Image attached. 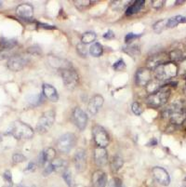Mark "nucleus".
I'll return each mask as SVG.
<instances>
[{"instance_id":"a878e982","label":"nucleus","mask_w":186,"mask_h":187,"mask_svg":"<svg viewBox=\"0 0 186 187\" xmlns=\"http://www.w3.org/2000/svg\"><path fill=\"white\" fill-rule=\"evenodd\" d=\"M17 42L13 39H8V38H0V47L4 50H11L16 46Z\"/></svg>"},{"instance_id":"b1692460","label":"nucleus","mask_w":186,"mask_h":187,"mask_svg":"<svg viewBox=\"0 0 186 187\" xmlns=\"http://www.w3.org/2000/svg\"><path fill=\"white\" fill-rule=\"evenodd\" d=\"M123 50L128 53L129 55L132 56V57H136V56L140 55L141 51H140V48L138 46H135V45H130V46H127V47H124L123 48Z\"/></svg>"},{"instance_id":"39448f33","label":"nucleus","mask_w":186,"mask_h":187,"mask_svg":"<svg viewBox=\"0 0 186 187\" xmlns=\"http://www.w3.org/2000/svg\"><path fill=\"white\" fill-rule=\"evenodd\" d=\"M92 134L96 144L99 147L105 148L109 144V136L102 127L99 125L94 126L92 128Z\"/></svg>"},{"instance_id":"9d476101","label":"nucleus","mask_w":186,"mask_h":187,"mask_svg":"<svg viewBox=\"0 0 186 187\" xmlns=\"http://www.w3.org/2000/svg\"><path fill=\"white\" fill-rule=\"evenodd\" d=\"M151 81V72L148 68H140L136 73V82L139 86H147Z\"/></svg>"},{"instance_id":"7c9ffc66","label":"nucleus","mask_w":186,"mask_h":187,"mask_svg":"<svg viewBox=\"0 0 186 187\" xmlns=\"http://www.w3.org/2000/svg\"><path fill=\"white\" fill-rule=\"evenodd\" d=\"M76 49H77L78 54H79L80 56H82V57H86L87 54V47H86L85 44H83V43L78 44L77 47H76Z\"/></svg>"},{"instance_id":"f704fd0d","label":"nucleus","mask_w":186,"mask_h":187,"mask_svg":"<svg viewBox=\"0 0 186 187\" xmlns=\"http://www.w3.org/2000/svg\"><path fill=\"white\" fill-rule=\"evenodd\" d=\"M12 159L15 163H22L26 160V157L23 154H14L12 156Z\"/></svg>"},{"instance_id":"a18cd8bd","label":"nucleus","mask_w":186,"mask_h":187,"mask_svg":"<svg viewBox=\"0 0 186 187\" xmlns=\"http://www.w3.org/2000/svg\"><path fill=\"white\" fill-rule=\"evenodd\" d=\"M151 144H156V142H155V140H154V142L151 141V143H149V145H151Z\"/></svg>"},{"instance_id":"473e14b6","label":"nucleus","mask_w":186,"mask_h":187,"mask_svg":"<svg viewBox=\"0 0 186 187\" xmlns=\"http://www.w3.org/2000/svg\"><path fill=\"white\" fill-rule=\"evenodd\" d=\"M140 36H141V35H136V34H133V33L128 34V35H126V37H125V42H126V43H128V44H130V43H131L132 41H134L135 39L139 38Z\"/></svg>"},{"instance_id":"72a5a7b5","label":"nucleus","mask_w":186,"mask_h":187,"mask_svg":"<svg viewBox=\"0 0 186 187\" xmlns=\"http://www.w3.org/2000/svg\"><path fill=\"white\" fill-rule=\"evenodd\" d=\"M132 112L137 115V116H139L142 114V108L141 106V104H139V102H133V104H132Z\"/></svg>"},{"instance_id":"aec40b11","label":"nucleus","mask_w":186,"mask_h":187,"mask_svg":"<svg viewBox=\"0 0 186 187\" xmlns=\"http://www.w3.org/2000/svg\"><path fill=\"white\" fill-rule=\"evenodd\" d=\"M51 165L53 167V170L55 171H61L66 170V167H67V162L62 158H55V159L51 162Z\"/></svg>"},{"instance_id":"ddd939ff","label":"nucleus","mask_w":186,"mask_h":187,"mask_svg":"<svg viewBox=\"0 0 186 187\" xmlns=\"http://www.w3.org/2000/svg\"><path fill=\"white\" fill-rule=\"evenodd\" d=\"M75 166L77 171H83L86 169L87 165V158H86V152L83 149H78L75 154L74 157Z\"/></svg>"},{"instance_id":"37998d69","label":"nucleus","mask_w":186,"mask_h":187,"mask_svg":"<svg viewBox=\"0 0 186 187\" xmlns=\"http://www.w3.org/2000/svg\"><path fill=\"white\" fill-rule=\"evenodd\" d=\"M35 170V164L34 162H30V163L28 164L27 167L25 169V171H27V172H32Z\"/></svg>"},{"instance_id":"c9c22d12","label":"nucleus","mask_w":186,"mask_h":187,"mask_svg":"<svg viewBox=\"0 0 186 187\" xmlns=\"http://www.w3.org/2000/svg\"><path fill=\"white\" fill-rule=\"evenodd\" d=\"M126 67V64H125V62L123 60H119L118 62H116L114 64V68L117 71H121L123 70L124 68Z\"/></svg>"},{"instance_id":"2f4dec72","label":"nucleus","mask_w":186,"mask_h":187,"mask_svg":"<svg viewBox=\"0 0 186 187\" xmlns=\"http://www.w3.org/2000/svg\"><path fill=\"white\" fill-rule=\"evenodd\" d=\"M108 187H123L122 181L118 178H113L109 181Z\"/></svg>"},{"instance_id":"f257e3e1","label":"nucleus","mask_w":186,"mask_h":187,"mask_svg":"<svg viewBox=\"0 0 186 187\" xmlns=\"http://www.w3.org/2000/svg\"><path fill=\"white\" fill-rule=\"evenodd\" d=\"M11 133L19 140H28L31 139L34 135L32 128L22 121H16L12 124Z\"/></svg>"},{"instance_id":"58836bf2","label":"nucleus","mask_w":186,"mask_h":187,"mask_svg":"<svg viewBox=\"0 0 186 187\" xmlns=\"http://www.w3.org/2000/svg\"><path fill=\"white\" fill-rule=\"evenodd\" d=\"M164 3H165V1H163V0H161V1L160 0H154V1L152 2V6L154 8H160L163 7Z\"/></svg>"},{"instance_id":"412c9836","label":"nucleus","mask_w":186,"mask_h":187,"mask_svg":"<svg viewBox=\"0 0 186 187\" xmlns=\"http://www.w3.org/2000/svg\"><path fill=\"white\" fill-rule=\"evenodd\" d=\"M143 4H144V1H136V2H134L133 5H131L128 8V9L126 11V14L128 16H130V15H133V14L138 13L141 11V8H142Z\"/></svg>"},{"instance_id":"4468645a","label":"nucleus","mask_w":186,"mask_h":187,"mask_svg":"<svg viewBox=\"0 0 186 187\" xmlns=\"http://www.w3.org/2000/svg\"><path fill=\"white\" fill-rule=\"evenodd\" d=\"M26 60L20 56H14V57H11V59L8 62V67L11 71H20L22 70L25 65H26Z\"/></svg>"},{"instance_id":"f8f14e48","label":"nucleus","mask_w":186,"mask_h":187,"mask_svg":"<svg viewBox=\"0 0 186 187\" xmlns=\"http://www.w3.org/2000/svg\"><path fill=\"white\" fill-rule=\"evenodd\" d=\"M103 102H104V99L102 96L97 94V95H94L90 101H89V105H87V110L90 114L92 115H95L97 114L99 110L102 107L103 105Z\"/></svg>"},{"instance_id":"c756f323","label":"nucleus","mask_w":186,"mask_h":187,"mask_svg":"<svg viewBox=\"0 0 186 187\" xmlns=\"http://www.w3.org/2000/svg\"><path fill=\"white\" fill-rule=\"evenodd\" d=\"M28 100H29V101H30V104H35V105H37V104H40L41 101H43V97H42V95H39V94H37V95H32V96L29 97ZM41 104H42V102H41Z\"/></svg>"},{"instance_id":"9b49d317","label":"nucleus","mask_w":186,"mask_h":187,"mask_svg":"<svg viewBox=\"0 0 186 187\" xmlns=\"http://www.w3.org/2000/svg\"><path fill=\"white\" fill-rule=\"evenodd\" d=\"M94 159L97 166L103 167L108 162V153L106 149L102 147H96L94 150Z\"/></svg>"},{"instance_id":"393cba45","label":"nucleus","mask_w":186,"mask_h":187,"mask_svg":"<svg viewBox=\"0 0 186 187\" xmlns=\"http://www.w3.org/2000/svg\"><path fill=\"white\" fill-rule=\"evenodd\" d=\"M102 50H103L102 46L100 43H97V42L91 45L90 48V52L94 57H99V56H101L102 54Z\"/></svg>"},{"instance_id":"dca6fc26","label":"nucleus","mask_w":186,"mask_h":187,"mask_svg":"<svg viewBox=\"0 0 186 187\" xmlns=\"http://www.w3.org/2000/svg\"><path fill=\"white\" fill-rule=\"evenodd\" d=\"M16 13L23 19H30L34 15V8L29 4L20 5L16 9Z\"/></svg>"},{"instance_id":"c85d7f7f","label":"nucleus","mask_w":186,"mask_h":187,"mask_svg":"<svg viewBox=\"0 0 186 187\" xmlns=\"http://www.w3.org/2000/svg\"><path fill=\"white\" fill-rule=\"evenodd\" d=\"M63 180L65 181V182L67 183V185L69 186V187H72L73 186V178H72V173L68 170H66L64 172H63Z\"/></svg>"},{"instance_id":"bb28decb","label":"nucleus","mask_w":186,"mask_h":187,"mask_svg":"<svg viewBox=\"0 0 186 187\" xmlns=\"http://www.w3.org/2000/svg\"><path fill=\"white\" fill-rule=\"evenodd\" d=\"M97 38V35L92 33V32H87L85 34H83L82 37H81V41L83 44L87 45V44H90L93 41H95Z\"/></svg>"},{"instance_id":"4c0bfd02","label":"nucleus","mask_w":186,"mask_h":187,"mask_svg":"<svg viewBox=\"0 0 186 187\" xmlns=\"http://www.w3.org/2000/svg\"><path fill=\"white\" fill-rule=\"evenodd\" d=\"M91 2L89 1V0H78V1H75V4L77 5V7H87V6H89Z\"/></svg>"},{"instance_id":"f03ea898","label":"nucleus","mask_w":186,"mask_h":187,"mask_svg":"<svg viewBox=\"0 0 186 187\" xmlns=\"http://www.w3.org/2000/svg\"><path fill=\"white\" fill-rule=\"evenodd\" d=\"M169 95H170L169 89L163 88L152 93L150 96H148L146 101L152 107H159L167 102V101L169 98Z\"/></svg>"},{"instance_id":"1a4fd4ad","label":"nucleus","mask_w":186,"mask_h":187,"mask_svg":"<svg viewBox=\"0 0 186 187\" xmlns=\"http://www.w3.org/2000/svg\"><path fill=\"white\" fill-rule=\"evenodd\" d=\"M73 121L77 128L83 130L87 124V116L81 108L76 107L73 112Z\"/></svg>"},{"instance_id":"f3484780","label":"nucleus","mask_w":186,"mask_h":187,"mask_svg":"<svg viewBox=\"0 0 186 187\" xmlns=\"http://www.w3.org/2000/svg\"><path fill=\"white\" fill-rule=\"evenodd\" d=\"M43 93L48 100L52 101H57L59 99L58 92L55 89V88L51 85H48V84H44L43 85Z\"/></svg>"},{"instance_id":"cd10ccee","label":"nucleus","mask_w":186,"mask_h":187,"mask_svg":"<svg viewBox=\"0 0 186 187\" xmlns=\"http://www.w3.org/2000/svg\"><path fill=\"white\" fill-rule=\"evenodd\" d=\"M167 21L168 20H160L157 21L154 25H153V29L156 33H161L164 29L167 28Z\"/></svg>"},{"instance_id":"79ce46f5","label":"nucleus","mask_w":186,"mask_h":187,"mask_svg":"<svg viewBox=\"0 0 186 187\" xmlns=\"http://www.w3.org/2000/svg\"><path fill=\"white\" fill-rule=\"evenodd\" d=\"M3 177H4V179L7 182H12V180H11V171H9V170L5 171L4 174H3Z\"/></svg>"},{"instance_id":"5701e85b","label":"nucleus","mask_w":186,"mask_h":187,"mask_svg":"<svg viewBox=\"0 0 186 187\" xmlns=\"http://www.w3.org/2000/svg\"><path fill=\"white\" fill-rule=\"evenodd\" d=\"M124 161L120 156H114L113 159L111 161V170L113 171H117L118 170L121 169V167L123 166Z\"/></svg>"},{"instance_id":"4be33fe9","label":"nucleus","mask_w":186,"mask_h":187,"mask_svg":"<svg viewBox=\"0 0 186 187\" xmlns=\"http://www.w3.org/2000/svg\"><path fill=\"white\" fill-rule=\"evenodd\" d=\"M43 154V156H44V159L45 161H48V162H50V161H53L55 159V156H56V151H55V149L52 148V147H48L47 148L46 150H44L42 152Z\"/></svg>"},{"instance_id":"e433bc0d","label":"nucleus","mask_w":186,"mask_h":187,"mask_svg":"<svg viewBox=\"0 0 186 187\" xmlns=\"http://www.w3.org/2000/svg\"><path fill=\"white\" fill-rule=\"evenodd\" d=\"M28 52L32 53V54H40L41 53V49L39 48L38 46H33V47H30V48L28 49Z\"/></svg>"},{"instance_id":"49530a36","label":"nucleus","mask_w":186,"mask_h":187,"mask_svg":"<svg viewBox=\"0 0 186 187\" xmlns=\"http://www.w3.org/2000/svg\"><path fill=\"white\" fill-rule=\"evenodd\" d=\"M1 6H2V3H1V2H0V7H1Z\"/></svg>"},{"instance_id":"0eeeda50","label":"nucleus","mask_w":186,"mask_h":187,"mask_svg":"<svg viewBox=\"0 0 186 187\" xmlns=\"http://www.w3.org/2000/svg\"><path fill=\"white\" fill-rule=\"evenodd\" d=\"M177 67L172 63L168 64H161L155 68V74L156 77L159 80H166L176 74Z\"/></svg>"},{"instance_id":"7ed1b4c3","label":"nucleus","mask_w":186,"mask_h":187,"mask_svg":"<svg viewBox=\"0 0 186 187\" xmlns=\"http://www.w3.org/2000/svg\"><path fill=\"white\" fill-rule=\"evenodd\" d=\"M76 143V137L75 134L68 132L62 135L57 142L58 150L62 153H69Z\"/></svg>"},{"instance_id":"a19ab883","label":"nucleus","mask_w":186,"mask_h":187,"mask_svg":"<svg viewBox=\"0 0 186 187\" xmlns=\"http://www.w3.org/2000/svg\"><path fill=\"white\" fill-rule=\"evenodd\" d=\"M103 38H105V39H113V38H114V32L111 31V30H109L108 32H106L103 35Z\"/></svg>"},{"instance_id":"20e7f679","label":"nucleus","mask_w":186,"mask_h":187,"mask_svg":"<svg viewBox=\"0 0 186 187\" xmlns=\"http://www.w3.org/2000/svg\"><path fill=\"white\" fill-rule=\"evenodd\" d=\"M55 116L56 114L54 110H48L45 112L38 120L37 125H36V129L40 133L47 132V130L52 127L55 121Z\"/></svg>"},{"instance_id":"ea45409f","label":"nucleus","mask_w":186,"mask_h":187,"mask_svg":"<svg viewBox=\"0 0 186 187\" xmlns=\"http://www.w3.org/2000/svg\"><path fill=\"white\" fill-rule=\"evenodd\" d=\"M53 170H53V167H52L51 163H50V164H48V165L46 167V169H45V170H44V175H45V176L50 175Z\"/></svg>"},{"instance_id":"a211bd4d","label":"nucleus","mask_w":186,"mask_h":187,"mask_svg":"<svg viewBox=\"0 0 186 187\" xmlns=\"http://www.w3.org/2000/svg\"><path fill=\"white\" fill-rule=\"evenodd\" d=\"M48 62H50V64L52 67H56V68H62V69H67L70 68V63L67 61L58 58V57H50L48 58Z\"/></svg>"},{"instance_id":"6ab92c4d","label":"nucleus","mask_w":186,"mask_h":187,"mask_svg":"<svg viewBox=\"0 0 186 187\" xmlns=\"http://www.w3.org/2000/svg\"><path fill=\"white\" fill-rule=\"evenodd\" d=\"M186 23V18L181 15H177L171 17L170 19L167 21V28H172L177 26L180 23Z\"/></svg>"},{"instance_id":"c03bdc74","label":"nucleus","mask_w":186,"mask_h":187,"mask_svg":"<svg viewBox=\"0 0 186 187\" xmlns=\"http://www.w3.org/2000/svg\"><path fill=\"white\" fill-rule=\"evenodd\" d=\"M40 26L42 28H44V29H55L54 26H51V25H47V24H44V23H41Z\"/></svg>"},{"instance_id":"6e6552de","label":"nucleus","mask_w":186,"mask_h":187,"mask_svg":"<svg viewBox=\"0 0 186 187\" xmlns=\"http://www.w3.org/2000/svg\"><path fill=\"white\" fill-rule=\"evenodd\" d=\"M153 176L159 184L168 186L170 183V177L168 171L161 167H154L152 170Z\"/></svg>"},{"instance_id":"de8ad7c7","label":"nucleus","mask_w":186,"mask_h":187,"mask_svg":"<svg viewBox=\"0 0 186 187\" xmlns=\"http://www.w3.org/2000/svg\"><path fill=\"white\" fill-rule=\"evenodd\" d=\"M181 187H186V185H182Z\"/></svg>"},{"instance_id":"09e8293b","label":"nucleus","mask_w":186,"mask_h":187,"mask_svg":"<svg viewBox=\"0 0 186 187\" xmlns=\"http://www.w3.org/2000/svg\"><path fill=\"white\" fill-rule=\"evenodd\" d=\"M18 187H23V186H18Z\"/></svg>"},{"instance_id":"2eb2a0df","label":"nucleus","mask_w":186,"mask_h":187,"mask_svg":"<svg viewBox=\"0 0 186 187\" xmlns=\"http://www.w3.org/2000/svg\"><path fill=\"white\" fill-rule=\"evenodd\" d=\"M92 183L94 187H105L107 184V176L102 170H97L92 175Z\"/></svg>"},{"instance_id":"423d86ee","label":"nucleus","mask_w":186,"mask_h":187,"mask_svg":"<svg viewBox=\"0 0 186 187\" xmlns=\"http://www.w3.org/2000/svg\"><path fill=\"white\" fill-rule=\"evenodd\" d=\"M61 74H62L64 85L68 89H71L76 87V85L78 84V80H79V77H78V74L74 69L72 68L62 69Z\"/></svg>"}]
</instances>
